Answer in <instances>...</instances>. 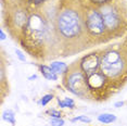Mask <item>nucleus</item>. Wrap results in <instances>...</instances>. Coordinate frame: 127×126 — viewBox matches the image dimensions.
I'll use <instances>...</instances> for the list:
<instances>
[{
  "label": "nucleus",
  "instance_id": "nucleus-6",
  "mask_svg": "<svg viewBox=\"0 0 127 126\" xmlns=\"http://www.w3.org/2000/svg\"><path fill=\"white\" fill-rule=\"evenodd\" d=\"M82 4L84 21H85L86 32H87L88 41L91 48L96 46H103L112 42L108 31H106L104 21L98 8L79 0Z\"/></svg>",
  "mask_w": 127,
  "mask_h": 126
},
{
  "label": "nucleus",
  "instance_id": "nucleus-11",
  "mask_svg": "<svg viewBox=\"0 0 127 126\" xmlns=\"http://www.w3.org/2000/svg\"><path fill=\"white\" fill-rule=\"evenodd\" d=\"M35 65L38 67L40 74L41 76L46 78L47 81H52V82H56L59 79V75L54 72V71L51 68L50 65H47V64H44V63H35Z\"/></svg>",
  "mask_w": 127,
  "mask_h": 126
},
{
  "label": "nucleus",
  "instance_id": "nucleus-20",
  "mask_svg": "<svg viewBox=\"0 0 127 126\" xmlns=\"http://www.w3.org/2000/svg\"><path fill=\"white\" fill-rule=\"evenodd\" d=\"M47 115H49L50 117H62L63 115V112L62 111H59V110H56V109L51 108V109H48L47 111L45 112Z\"/></svg>",
  "mask_w": 127,
  "mask_h": 126
},
{
  "label": "nucleus",
  "instance_id": "nucleus-24",
  "mask_svg": "<svg viewBox=\"0 0 127 126\" xmlns=\"http://www.w3.org/2000/svg\"><path fill=\"white\" fill-rule=\"evenodd\" d=\"M124 104H125V102L124 101H117V102H115L114 103V107L115 108H122Z\"/></svg>",
  "mask_w": 127,
  "mask_h": 126
},
{
  "label": "nucleus",
  "instance_id": "nucleus-17",
  "mask_svg": "<svg viewBox=\"0 0 127 126\" xmlns=\"http://www.w3.org/2000/svg\"><path fill=\"white\" fill-rule=\"evenodd\" d=\"M53 98H54V94H47L42 96L41 98L39 99L38 104H39V105H41V107H46V105H47Z\"/></svg>",
  "mask_w": 127,
  "mask_h": 126
},
{
  "label": "nucleus",
  "instance_id": "nucleus-22",
  "mask_svg": "<svg viewBox=\"0 0 127 126\" xmlns=\"http://www.w3.org/2000/svg\"><path fill=\"white\" fill-rule=\"evenodd\" d=\"M15 54H16V57H18L19 60L21 62H26V57H25V54H24V52H23L22 50L15 49Z\"/></svg>",
  "mask_w": 127,
  "mask_h": 126
},
{
  "label": "nucleus",
  "instance_id": "nucleus-10",
  "mask_svg": "<svg viewBox=\"0 0 127 126\" xmlns=\"http://www.w3.org/2000/svg\"><path fill=\"white\" fill-rule=\"evenodd\" d=\"M7 63L8 60L5 59V53L3 49H1V57H0V99L1 104L4 102V99L10 94V85L8 79L7 72Z\"/></svg>",
  "mask_w": 127,
  "mask_h": 126
},
{
  "label": "nucleus",
  "instance_id": "nucleus-16",
  "mask_svg": "<svg viewBox=\"0 0 127 126\" xmlns=\"http://www.w3.org/2000/svg\"><path fill=\"white\" fill-rule=\"evenodd\" d=\"M26 1L31 8H40L44 7L45 4H47L51 0H26Z\"/></svg>",
  "mask_w": 127,
  "mask_h": 126
},
{
  "label": "nucleus",
  "instance_id": "nucleus-12",
  "mask_svg": "<svg viewBox=\"0 0 127 126\" xmlns=\"http://www.w3.org/2000/svg\"><path fill=\"white\" fill-rule=\"evenodd\" d=\"M50 66L58 75H63V74L68 70V65L66 64V63L62 62V61H56V60L51 61Z\"/></svg>",
  "mask_w": 127,
  "mask_h": 126
},
{
  "label": "nucleus",
  "instance_id": "nucleus-21",
  "mask_svg": "<svg viewBox=\"0 0 127 126\" xmlns=\"http://www.w3.org/2000/svg\"><path fill=\"white\" fill-rule=\"evenodd\" d=\"M49 124L51 126H64L65 121L62 117H51L50 121H49Z\"/></svg>",
  "mask_w": 127,
  "mask_h": 126
},
{
  "label": "nucleus",
  "instance_id": "nucleus-14",
  "mask_svg": "<svg viewBox=\"0 0 127 126\" xmlns=\"http://www.w3.org/2000/svg\"><path fill=\"white\" fill-rule=\"evenodd\" d=\"M57 102L58 104H59L60 108L64 109V108H68V109H72V110H74L75 108H76V105H75V101L72 98H68V97H65L64 99H60L57 97Z\"/></svg>",
  "mask_w": 127,
  "mask_h": 126
},
{
  "label": "nucleus",
  "instance_id": "nucleus-25",
  "mask_svg": "<svg viewBox=\"0 0 127 126\" xmlns=\"http://www.w3.org/2000/svg\"><path fill=\"white\" fill-rule=\"evenodd\" d=\"M36 78H37V75H36V74H34V75H32V76L28 77V81H33V79H36Z\"/></svg>",
  "mask_w": 127,
  "mask_h": 126
},
{
  "label": "nucleus",
  "instance_id": "nucleus-9",
  "mask_svg": "<svg viewBox=\"0 0 127 126\" xmlns=\"http://www.w3.org/2000/svg\"><path fill=\"white\" fill-rule=\"evenodd\" d=\"M79 63V66L82 71L86 75H89L91 73H95L100 70L101 63V48L95 49L90 52L84 54L80 58L77 59Z\"/></svg>",
  "mask_w": 127,
  "mask_h": 126
},
{
  "label": "nucleus",
  "instance_id": "nucleus-5",
  "mask_svg": "<svg viewBox=\"0 0 127 126\" xmlns=\"http://www.w3.org/2000/svg\"><path fill=\"white\" fill-rule=\"evenodd\" d=\"M112 41L127 35V1L112 0L98 8Z\"/></svg>",
  "mask_w": 127,
  "mask_h": 126
},
{
  "label": "nucleus",
  "instance_id": "nucleus-4",
  "mask_svg": "<svg viewBox=\"0 0 127 126\" xmlns=\"http://www.w3.org/2000/svg\"><path fill=\"white\" fill-rule=\"evenodd\" d=\"M32 8L26 0H13L1 2L2 28L12 37L14 41L19 42L23 30L30 19Z\"/></svg>",
  "mask_w": 127,
  "mask_h": 126
},
{
  "label": "nucleus",
  "instance_id": "nucleus-3",
  "mask_svg": "<svg viewBox=\"0 0 127 126\" xmlns=\"http://www.w3.org/2000/svg\"><path fill=\"white\" fill-rule=\"evenodd\" d=\"M100 70L117 93L127 85V35L101 48Z\"/></svg>",
  "mask_w": 127,
  "mask_h": 126
},
{
  "label": "nucleus",
  "instance_id": "nucleus-18",
  "mask_svg": "<svg viewBox=\"0 0 127 126\" xmlns=\"http://www.w3.org/2000/svg\"><path fill=\"white\" fill-rule=\"evenodd\" d=\"M83 1L87 2V3L94 5V7H96V8H100V7H102V5L111 2L112 0H83Z\"/></svg>",
  "mask_w": 127,
  "mask_h": 126
},
{
  "label": "nucleus",
  "instance_id": "nucleus-1",
  "mask_svg": "<svg viewBox=\"0 0 127 126\" xmlns=\"http://www.w3.org/2000/svg\"><path fill=\"white\" fill-rule=\"evenodd\" d=\"M57 0L40 8H32L30 19L18 44L32 59L38 62L60 58V46L54 28Z\"/></svg>",
  "mask_w": 127,
  "mask_h": 126
},
{
  "label": "nucleus",
  "instance_id": "nucleus-19",
  "mask_svg": "<svg viewBox=\"0 0 127 126\" xmlns=\"http://www.w3.org/2000/svg\"><path fill=\"white\" fill-rule=\"evenodd\" d=\"M83 122V123H86V124H90L91 123V119L87 115H78V116H75L73 119H71V122L72 123H75V122Z\"/></svg>",
  "mask_w": 127,
  "mask_h": 126
},
{
  "label": "nucleus",
  "instance_id": "nucleus-7",
  "mask_svg": "<svg viewBox=\"0 0 127 126\" xmlns=\"http://www.w3.org/2000/svg\"><path fill=\"white\" fill-rule=\"evenodd\" d=\"M61 84L67 91L83 100L90 101L87 87V77L79 66L78 60L68 65V70L61 77Z\"/></svg>",
  "mask_w": 127,
  "mask_h": 126
},
{
  "label": "nucleus",
  "instance_id": "nucleus-8",
  "mask_svg": "<svg viewBox=\"0 0 127 126\" xmlns=\"http://www.w3.org/2000/svg\"><path fill=\"white\" fill-rule=\"evenodd\" d=\"M86 77H87V87L90 96V101L104 102L118 94L113 84L101 72V70L86 75Z\"/></svg>",
  "mask_w": 127,
  "mask_h": 126
},
{
  "label": "nucleus",
  "instance_id": "nucleus-13",
  "mask_svg": "<svg viewBox=\"0 0 127 126\" xmlns=\"http://www.w3.org/2000/svg\"><path fill=\"white\" fill-rule=\"evenodd\" d=\"M97 119L101 124H111V123H114L116 121L117 116L113 113H102L99 114Z\"/></svg>",
  "mask_w": 127,
  "mask_h": 126
},
{
  "label": "nucleus",
  "instance_id": "nucleus-23",
  "mask_svg": "<svg viewBox=\"0 0 127 126\" xmlns=\"http://www.w3.org/2000/svg\"><path fill=\"white\" fill-rule=\"evenodd\" d=\"M7 37H8V35L5 34V32H4L3 28L1 27V30H0V39H1V40H4Z\"/></svg>",
  "mask_w": 127,
  "mask_h": 126
},
{
  "label": "nucleus",
  "instance_id": "nucleus-15",
  "mask_svg": "<svg viewBox=\"0 0 127 126\" xmlns=\"http://www.w3.org/2000/svg\"><path fill=\"white\" fill-rule=\"evenodd\" d=\"M2 120L5 121L7 123H9L11 125H15L16 124V120H15V112L11 109H7L2 112Z\"/></svg>",
  "mask_w": 127,
  "mask_h": 126
},
{
  "label": "nucleus",
  "instance_id": "nucleus-2",
  "mask_svg": "<svg viewBox=\"0 0 127 126\" xmlns=\"http://www.w3.org/2000/svg\"><path fill=\"white\" fill-rule=\"evenodd\" d=\"M54 28L60 58H68L91 49L79 0H57Z\"/></svg>",
  "mask_w": 127,
  "mask_h": 126
}]
</instances>
